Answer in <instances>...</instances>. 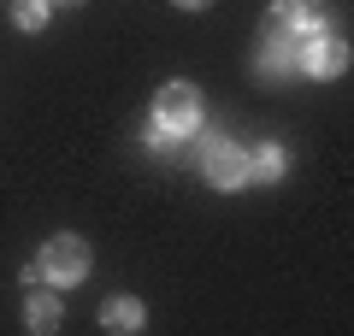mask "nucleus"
<instances>
[{"label":"nucleus","mask_w":354,"mask_h":336,"mask_svg":"<svg viewBox=\"0 0 354 336\" xmlns=\"http://www.w3.org/2000/svg\"><path fill=\"white\" fill-rule=\"evenodd\" d=\"M142 142H148L153 153H177V148H183V136H177V130H165L160 118H148V124H142Z\"/></svg>","instance_id":"nucleus-10"},{"label":"nucleus","mask_w":354,"mask_h":336,"mask_svg":"<svg viewBox=\"0 0 354 336\" xmlns=\"http://www.w3.org/2000/svg\"><path fill=\"white\" fill-rule=\"evenodd\" d=\"M201 171L213 189H242L248 183V148H236V142H213V148L201 153Z\"/></svg>","instance_id":"nucleus-4"},{"label":"nucleus","mask_w":354,"mask_h":336,"mask_svg":"<svg viewBox=\"0 0 354 336\" xmlns=\"http://www.w3.org/2000/svg\"><path fill=\"white\" fill-rule=\"evenodd\" d=\"M24 324L36 336H48V330H59V324H65V301H59V289H53V283L36 289V295L24 301Z\"/></svg>","instance_id":"nucleus-6"},{"label":"nucleus","mask_w":354,"mask_h":336,"mask_svg":"<svg viewBox=\"0 0 354 336\" xmlns=\"http://www.w3.org/2000/svg\"><path fill=\"white\" fill-rule=\"evenodd\" d=\"M48 18H53V6H48V0H12V24L24 30V36L48 30Z\"/></svg>","instance_id":"nucleus-9"},{"label":"nucleus","mask_w":354,"mask_h":336,"mask_svg":"<svg viewBox=\"0 0 354 336\" xmlns=\"http://www.w3.org/2000/svg\"><path fill=\"white\" fill-rule=\"evenodd\" d=\"M295 71H307L313 83L342 77V71H348V41H342V36H325V30H319V36H307L301 48H295Z\"/></svg>","instance_id":"nucleus-3"},{"label":"nucleus","mask_w":354,"mask_h":336,"mask_svg":"<svg viewBox=\"0 0 354 336\" xmlns=\"http://www.w3.org/2000/svg\"><path fill=\"white\" fill-rule=\"evenodd\" d=\"M290 71H295V36L272 24V30L260 36V77L278 83V77H290Z\"/></svg>","instance_id":"nucleus-5"},{"label":"nucleus","mask_w":354,"mask_h":336,"mask_svg":"<svg viewBox=\"0 0 354 336\" xmlns=\"http://www.w3.org/2000/svg\"><path fill=\"white\" fill-rule=\"evenodd\" d=\"M153 118L189 142L195 130H201V88H195V83H165L160 100H153Z\"/></svg>","instance_id":"nucleus-2"},{"label":"nucleus","mask_w":354,"mask_h":336,"mask_svg":"<svg viewBox=\"0 0 354 336\" xmlns=\"http://www.w3.org/2000/svg\"><path fill=\"white\" fill-rule=\"evenodd\" d=\"M36 265H41V283H53V289H77V283L88 277V242L71 236V230H59V236L41 242Z\"/></svg>","instance_id":"nucleus-1"},{"label":"nucleus","mask_w":354,"mask_h":336,"mask_svg":"<svg viewBox=\"0 0 354 336\" xmlns=\"http://www.w3.org/2000/svg\"><path fill=\"white\" fill-rule=\"evenodd\" d=\"M283 171H290V153H283V142H260V148L248 153V177H260V183H278Z\"/></svg>","instance_id":"nucleus-8"},{"label":"nucleus","mask_w":354,"mask_h":336,"mask_svg":"<svg viewBox=\"0 0 354 336\" xmlns=\"http://www.w3.org/2000/svg\"><path fill=\"white\" fill-rule=\"evenodd\" d=\"M48 6H53V12H59V6H83V0H48Z\"/></svg>","instance_id":"nucleus-12"},{"label":"nucleus","mask_w":354,"mask_h":336,"mask_svg":"<svg viewBox=\"0 0 354 336\" xmlns=\"http://www.w3.org/2000/svg\"><path fill=\"white\" fill-rule=\"evenodd\" d=\"M148 324V312H142V301L136 295H113L101 307V330H118V336H130V330H142Z\"/></svg>","instance_id":"nucleus-7"},{"label":"nucleus","mask_w":354,"mask_h":336,"mask_svg":"<svg viewBox=\"0 0 354 336\" xmlns=\"http://www.w3.org/2000/svg\"><path fill=\"white\" fill-rule=\"evenodd\" d=\"M177 6H189V12H201V6H213V0H177Z\"/></svg>","instance_id":"nucleus-11"}]
</instances>
